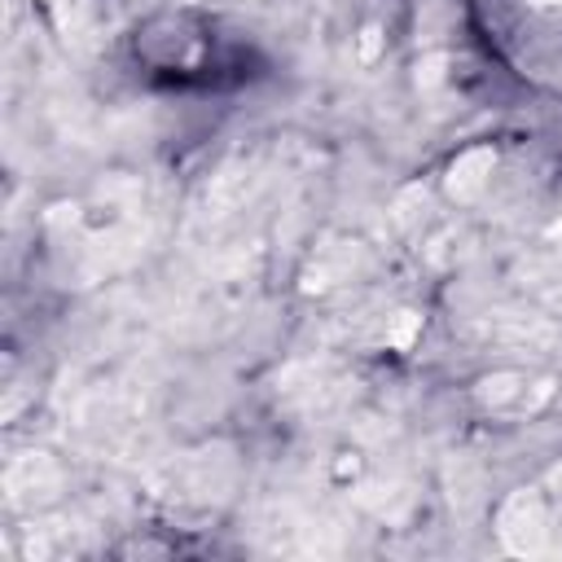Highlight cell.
Segmentation results:
<instances>
[{
    "instance_id": "4fadbf2b",
    "label": "cell",
    "mask_w": 562,
    "mask_h": 562,
    "mask_svg": "<svg viewBox=\"0 0 562 562\" xmlns=\"http://www.w3.org/2000/svg\"><path fill=\"white\" fill-rule=\"evenodd\" d=\"M531 4H540V9H562V0H531Z\"/></svg>"
},
{
    "instance_id": "277c9868",
    "label": "cell",
    "mask_w": 562,
    "mask_h": 562,
    "mask_svg": "<svg viewBox=\"0 0 562 562\" xmlns=\"http://www.w3.org/2000/svg\"><path fill=\"white\" fill-rule=\"evenodd\" d=\"M522 391H527V378L518 369H496V373H483L474 382V400L492 413H518Z\"/></svg>"
},
{
    "instance_id": "8992f818",
    "label": "cell",
    "mask_w": 562,
    "mask_h": 562,
    "mask_svg": "<svg viewBox=\"0 0 562 562\" xmlns=\"http://www.w3.org/2000/svg\"><path fill=\"white\" fill-rule=\"evenodd\" d=\"M250 184H255V171L250 167H228V171L215 176V184L206 193V206H215V215H224V211H233V206L246 202Z\"/></svg>"
},
{
    "instance_id": "6da1fadb",
    "label": "cell",
    "mask_w": 562,
    "mask_h": 562,
    "mask_svg": "<svg viewBox=\"0 0 562 562\" xmlns=\"http://www.w3.org/2000/svg\"><path fill=\"white\" fill-rule=\"evenodd\" d=\"M496 536L509 553L518 558H536L549 549V536H553V514H549V501L540 487H518L501 501L496 509Z\"/></svg>"
},
{
    "instance_id": "9c48e42d",
    "label": "cell",
    "mask_w": 562,
    "mask_h": 562,
    "mask_svg": "<svg viewBox=\"0 0 562 562\" xmlns=\"http://www.w3.org/2000/svg\"><path fill=\"white\" fill-rule=\"evenodd\" d=\"M553 391H558V382H553V378H536V382H527L518 413H522V417H536V413H540V408L553 400Z\"/></svg>"
},
{
    "instance_id": "7c38bea8",
    "label": "cell",
    "mask_w": 562,
    "mask_h": 562,
    "mask_svg": "<svg viewBox=\"0 0 562 562\" xmlns=\"http://www.w3.org/2000/svg\"><path fill=\"white\" fill-rule=\"evenodd\" d=\"M544 483H549V492H558V496H562V461H558V465L544 474Z\"/></svg>"
},
{
    "instance_id": "ba28073f",
    "label": "cell",
    "mask_w": 562,
    "mask_h": 562,
    "mask_svg": "<svg viewBox=\"0 0 562 562\" xmlns=\"http://www.w3.org/2000/svg\"><path fill=\"white\" fill-rule=\"evenodd\" d=\"M422 211H426V189H422V184L400 189V193H395V202H391V220H395L400 228H413Z\"/></svg>"
},
{
    "instance_id": "52a82bcc",
    "label": "cell",
    "mask_w": 562,
    "mask_h": 562,
    "mask_svg": "<svg viewBox=\"0 0 562 562\" xmlns=\"http://www.w3.org/2000/svg\"><path fill=\"white\" fill-rule=\"evenodd\" d=\"M417 334H422V312H413V307H400L386 321V347H395V351H408L417 342Z\"/></svg>"
},
{
    "instance_id": "3957f363",
    "label": "cell",
    "mask_w": 562,
    "mask_h": 562,
    "mask_svg": "<svg viewBox=\"0 0 562 562\" xmlns=\"http://www.w3.org/2000/svg\"><path fill=\"white\" fill-rule=\"evenodd\" d=\"M492 171H496V149H492V145H470V149H461V154L448 162V171H443V193L465 206V202L483 198V189L492 184Z\"/></svg>"
},
{
    "instance_id": "7a4b0ae2",
    "label": "cell",
    "mask_w": 562,
    "mask_h": 562,
    "mask_svg": "<svg viewBox=\"0 0 562 562\" xmlns=\"http://www.w3.org/2000/svg\"><path fill=\"white\" fill-rule=\"evenodd\" d=\"M66 474L57 465V457L48 452H22L9 461L4 470V492H9V505H40V501H53L61 492Z\"/></svg>"
},
{
    "instance_id": "30bf717a",
    "label": "cell",
    "mask_w": 562,
    "mask_h": 562,
    "mask_svg": "<svg viewBox=\"0 0 562 562\" xmlns=\"http://www.w3.org/2000/svg\"><path fill=\"white\" fill-rule=\"evenodd\" d=\"M448 79V53H426L417 61V88H439Z\"/></svg>"
},
{
    "instance_id": "5b68a950",
    "label": "cell",
    "mask_w": 562,
    "mask_h": 562,
    "mask_svg": "<svg viewBox=\"0 0 562 562\" xmlns=\"http://www.w3.org/2000/svg\"><path fill=\"white\" fill-rule=\"evenodd\" d=\"M351 259H356V241L342 246V250H321V255L303 268V294H325V290H334L338 281H347Z\"/></svg>"
},
{
    "instance_id": "8fae6325",
    "label": "cell",
    "mask_w": 562,
    "mask_h": 562,
    "mask_svg": "<svg viewBox=\"0 0 562 562\" xmlns=\"http://www.w3.org/2000/svg\"><path fill=\"white\" fill-rule=\"evenodd\" d=\"M382 40H386V35H382V26H378V22H364V26H360V35H356V57L369 66V61L378 57Z\"/></svg>"
}]
</instances>
